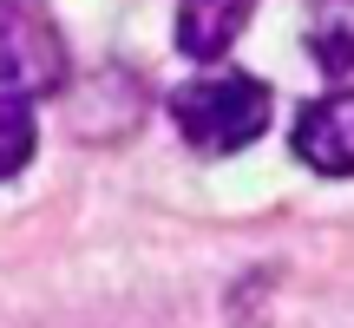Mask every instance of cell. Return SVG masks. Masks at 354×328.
<instances>
[{"label":"cell","instance_id":"3","mask_svg":"<svg viewBox=\"0 0 354 328\" xmlns=\"http://www.w3.org/2000/svg\"><path fill=\"white\" fill-rule=\"evenodd\" d=\"M295 158L322 177H354V92H328V99L302 105Z\"/></svg>","mask_w":354,"mask_h":328},{"label":"cell","instance_id":"2","mask_svg":"<svg viewBox=\"0 0 354 328\" xmlns=\"http://www.w3.org/2000/svg\"><path fill=\"white\" fill-rule=\"evenodd\" d=\"M66 86V39L46 0H0V92L53 99Z\"/></svg>","mask_w":354,"mask_h":328},{"label":"cell","instance_id":"4","mask_svg":"<svg viewBox=\"0 0 354 328\" xmlns=\"http://www.w3.org/2000/svg\"><path fill=\"white\" fill-rule=\"evenodd\" d=\"M263 0H184L177 7V53L190 60H223L236 46V33L250 26V13Z\"/></svg>","mask_w":354,"mask_h":328},{"label":"cell","instance_id":"5","mask_svg":"<svg viewBox=\"0 0 354 328\" xmlns=\"http://www.w3.org/2000/svg\"><path fill=\"white\" fill-rule=\"evenodd\" d=\"M308 60L328 79H354V0H308Z\"/></svg>","mask_w":354,"mask_h":328},{"label":"cell","instance_id":"6","mask_svg":"<svg viewBox=\"0 0 354 328\" xmlns=\"http://www.w3.org/2000/svg\"><path fill=\"white\" fill-rule=\"evenodd\" d=\"M26 158H33V99L0 92V184L20 177Z\"/></svg>","mask_w":354,"mask_h":328},{"label":"cell","instance_id":"1","mask_svg":"<svg viewBox=\"0 0 354 328\" xmlns=\"http://www.w3.org/2000/svg\"><path fill=\"white\" fill-rule=\"evenodd\" d=\"M171 125L184 131L190 152L203 158H230L243 145L263 138L269 125V86L250 73H216V79H190L171 92Z\"/></svg>","mask_w":354,"mask_h":328}]
</instances>
